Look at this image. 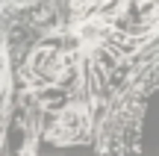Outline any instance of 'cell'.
Returning <instances> with one entry per match:
<instances>
[{
    "label": "cell",
    "mask_w": 159,
    "mask_h": 156,
    "mask_svg": "<svg viewBox=\"0 0 159 156\" xmlns=\"http://www.w3.org/2000/svg\"><path fill=\"white\" fill-rule=\"evenodd\" d=\"M112 27L133 38L153 33L159 27V0H124L112 18Z\"/></svg>",
    "instance_id": "1"
},
{
    "label": "cell",
    "mask_w": 159,
    "mask_h": 156,
    "mask_svg": "<svg viewBox=\"0 0 159 156\" xmlns=\"http://www.w3.org/2000/svg\"><path fill=\"white\" fill-rule=\"evenodd\" d=\"M85 130H89V115H85L83 106H74V109H65L62 118L56 121V127H53V139L56 141H77L85 136Z\"/></svg>",
    "instance_id": "2"
},
{
    "label": "cell",
    "mask_w": 159,
    "mask_h": 156,
    "mask_svg": "<svg viewBox=\"0 0 159 156\" xmlns=\"http://www.w3.org/2000/svg\"><path fill=\"white\" fill-rule=\"evenodd\" d=\"M65 62H68V59L59 50H39L33 56V62H30L33 80L35 82H56L59 77H62V71H65Z\"/></svg>",
    "instance_id": "3"
},
{
    "label": "cell",
    "mask_w": 159,
    "mask_h": 156,
    "mask_svg": "<svg viewBox=\"0 0 159 156\" xmlns=\"http://www.w3.org/2000/svg\"><path fill=\"white\" fill-rule=\"evenodd\" d=\"M97 3H106V0H74L77 9H91V6H97Z\"/></svg>",
    "instance_id": "4"
},
{
    "label": "cell",
    "mask_w": 159,
    "mask_h": 156,
    "mask_svg": "<svg viewBox=\"0 0 159 156\" xmlns=\"http://www.w3.org/2000/svg\"><path fill=\"white\" fill-rule=\"evenodd\" d=\"M6 91V59L0 56V94Z\"/></svg>",
    "instance_id": "5"
}]
</instances>
